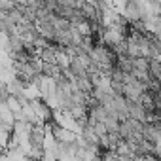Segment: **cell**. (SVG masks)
<instances>
[{"label":"cell","instance_id":"1","mask_svg":"<svg viewBox=\"0 0 161 161\" xmlns=\"http://www.w3.org/2000/svg\"><path fill=\"white\" fill-rule=\"evenodd\" d=\"M127 103H129V101H127ZM129 118L135 119V121L146 123V119H148V112H146V108H144L140 103H129Z\"/></svg>","mask_w":161,"mask_h":161},{"label":"cell","instance_id":"2","mask_svg":"<svg viewBox=\"0 0 161 161\" xmlns=\"http://www.w3.org/2000/svg\"><path fill=\"white\" fill-rule=\"evenodd\" d=\"M133 70H138V72H148L150 74V59H144V57H138L133 61Z\"/></svg>","mask_w":161,"mask_h":161}]
</instances>
